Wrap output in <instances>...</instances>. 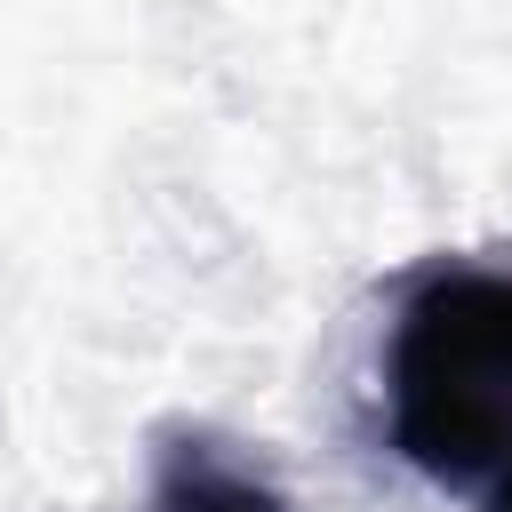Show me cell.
Listing matches in <instances>:
<instances>
[{"label":"cell","mask_w":512,"mask_h":512,"mask_svg":"<svg viewBox=\"0 0 512 512\" xmlns=\"http://www.w3.org/2000/svg\"><path fill=\"white\" fill-rule=\"evenodd\" d=\"M384 440L464 512H512V264H432L400 288Z\"/></svg>","instance_id":"cell-1"},{"label":"cell","mask_w":512,"mask_h":512,"mask_svg":"<svg viewBox=\"0 0 512 512\" xmlns=\"http://www.w3.org/2000/svg\"><path fill=\"white\" fill-rule=\"evenodd\" d=\"M152 512H288V496L256 464H240L224 440L184 432L152 464Z\"/></svg>","instance_id":"cell-2"}]
</instances>
